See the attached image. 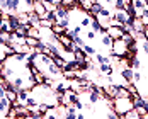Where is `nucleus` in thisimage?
Wrapping results in <instances>:
<instances>
[{"label":"nucleus","mask_w":148,"mask_h":119,"mask_svg":"<svg viewBox=\"0 0 148 119\" xmlns=\"http://www.w3.org/2000/svg\"><path fill=\"white\" fill-rule=\"evenodd\" d=\"M130 109H133V101H131V95L130 97H114V111L118 112L119 118L124 116V112H128Z\"/></svg>","instance_id":"obj_1"},{"label":"nucleus","mask_w":148,"mask_h":119,"mask_svg":"<svg viewBox=\"0 0 148 119\" xmlns=\"http://www.w3.org/2000/svg\"><path fill=\"white\" fill-rule=\"evenodd\" d=\"M111 53H112V55H118L119 58H128V56H131L130 48H128V44H126L123 39H114V44L111 48Z\"/></svg>","instance_id":"obj_2"},{"label":"nucleus","mask_w":148,"mask_h":119,"mask_svg":"<svg viewBox=\"0 0 148 119\" xmlns=\"http://www.w3.org/2000/svg\"><path fill=\"white\" fill-rule=\"evenodd\" d=\"M5 12L19 14L21 12V0H5Z\"/></svg>","instance_id":"obj_3"},{"label":"nucleus","mask_w":148,"mask_h":119,"mask_svg":"<svg viewBox=\"0 0 148 119\" xmlns=\"http://www.w3.org/2000/svg\"><path fill=\"white\" fill-rule=\"evenodd\" d=\"M107 34L112 39H121V36L124 34V26H109L107 27Z\"/></svg>","instance_id":"obj_4"},{"label":"nucleus","mask_w":148,"mask_h":119,"mask_svg":"<svg viewBox=\"0 0 148 119\" xmlns=\"http://www.w3.org/2000/svg\"><path fill=\"white\" fill-rule=\"evenodd\" d=\"M133 68L131 66H124V68H121V77H123V80H124V85H128V83H133Z\"/></svg>","instance_id":"obj_5"},{"label":"nucleus","mask_w":148,"mask_h":119,"mask_svg":"<svg viewBox=\"0 0 148 119\" xmlns=\"http://www.w3.org/2000/svg\"><path fill=\"white\" fill-rule=\"evenodd\" d=\"M10 107H12V102L7 97H0V118H7Z\"/></svg>","instance_id":"obj_6"},{"label":"nucleus","mask_w":148,"mask_h":119,"mask_svg":"<svg viewBox=\"0 0 148 119\" xmlns=\"http://www.w3.org/2000/svg\"><path fill=\"white\" fill-rule=\"evenodd\" d=\"M73 60L75 61H78V63H85V61H89L90 56L84 51V48H77L73 51Z\"/></svg>","instance_id":"obj_7"},{"label":"nucleus","mask_w":148,"mask_h":119,"mask_svg":"<svg viewBox=\"0 0 148 119\" xmlns=\"http://www.w3.org/2000/svg\"><path fill=\"white\" fill-rule=\"evenodd\" d=\"M99 72L102 77H112L114 73V65L112 63H101L99 65Z\"/></svg>","instance_id":"obj_8"},{"label":"nucleus","mask_w":148,"mask_h":119,"mask_svg":"<svg viewBox=\"0 0 148 119\" xmlns=\"http://www.w3.org/2000/svg\"><path fill=\"white\" fill-rule=\"evenodd\" d=\"M32 10L39 15L41 19H43V17L46 15V12H48V10H46V7H45V3H43V0H38V2H34V5H32Z\"/></svg>","instance_id":"obj_9"},{"label":"nucleus","mask_w":148,"mask_h":119,"mask_svg":"<svg viewBox=\"0 0 148 119\" xmlns=\"http://www.w3.org/2000/svg\"><path fill=\"white\" fill-rule=\"evenodd\" d=\"M102 9H104V2H102V0H97V2H94V3H92V7H90L89 14H90V15H99Z\"/></svg>","instance_id":"obj_10"},{"label":"nucleus","mask_w":148,"mask_h":119,"mask_svg":"<svg viewBox=\"0 0 148 119\" xmlns=\"http://www.w3.org/2000/svg\"><path fill=\"white\" fill-rule=\"evenodd\" d=\"M128 63H130V66H131L133 70H140V68H141V60L138 58L136 55L128 56Z\"/></svg>","instance_id":"obj_11"},{"label":"nucleus","mask_w":148,"mask_h":119,"mask_svg":"<svg viewBox=\"0 0 148 119\" xmlns=\"http://www.w3.org/2000/svg\"><path fill=\"white\" fill-rule=\"evenodd\" d=\"M29 22H31V26H34V27H41V17L36 14L34 10L29 12Z\"/></svg>","instance_id":"obj_12"},{"label":"nucleus","mask_w":148,"mask_h":119,"mask_svg":"<svg viewBox=\"0 0 148 119\" xmlns=\"http://www.w3.org/2000/svg\"><path fill=\"white\" fill-rule=\"evenodd\" d=\"M101 41H102V46L104 48H112V44H114V39L107 34V32H104V34H101Z\"/></svg>","instance_id":"obj_13"},{"label":"nucleus","mask_w":148,"mask_h":119,"mask_svg":"<svg viewBox=\"0 0 148 119\" xmlns=\"http://www.w3.org/2000/svg\"><path fill=\"white\" fill-rule=\"evenodd\" d=\"M24 85H26V80H24L22 77H15V78H12V87H14L15 90L22 89Z\"/></svg>","instance_id":"obj_14"},{"label":"nucleus","mask_w":148,"mask_h":119,"mask_svg":"<svg viewBox=\"0 0 148 119\" xmlns=\"http://www.w3.org/2000/svg\"><path fill=\"white\" fill-rule=\"evenodd\" d=\"M9 24H10V27H12V32L14 29L21 24V21H19V15L17 14H9Z\"/></svg>","instance_id":"obj_15"},{"label":"nucleus","mask_w":148,"mask_h":119,"mask_svg":"<svg viewBox=\"0 0 148 119\" xmlns=\"http://www.w3.org/2000/svg\"><path fill=\"white\" fill-rule=\"evenodd\" d=\"M90 22H92V15H87V14H84L82 15V19H80V26L84 27V29H89L90 27Z\"/></svg>","instance_id":"obj_16"},{"label":"nucleus","mask_w":148,"mask_h":119,"mask_svg":"<svg viewBox=\"0 0 148 119\" xmlns=\"http://www.w3.org/2000/svg\"><path fill=\"white\" fill-rule=\"evenodd\" d=\"M51 29H53V32H55L56 36H60V34H65V32H68V27L61 26V24H58V22H56V24H55V26H53Z\"/></svg>","instance_id":"obj_17"},{"label":"nucleus","mask_w":148,"mask_h":119,"mask_svg":"<svg viewBox=\"0 0 148 119\" xmlns=\"http://www.w3.org/2000/svg\"><path fill=\"white\" fill-rule=\"evenodd\" d=\"M95 61L101 65V63H111V56H106V55H102V53H95Z\"/></svg>","instance_id":"obj_18"},{"label":"nucleus","mask_w":148,"mask_h":119,"mask_svg":"<svg viewBox=\"0 0 148 119\" xmlns=\"http://www.w3.org/2000/svg\"><path fill=\"white\" fill-rule=\"evenodd\" d=\"M136 41H138V44H140V49H141L145 55H148V39L140 38V39H136Z\"/></svg>","instance_id":"obj_19"},{"label":"nucleus","mask_w":148,"mask_h":119,"mask_svg":"<svg viewBox=\"0 0 148 119\" xmlns=\"http://www.w3.org/2000/svg\"><path fill=\"white\" fill-rule=\"evenodd\" d=\"M32 78H34V82L38 83V85H41V83H45V80H46V77L41 72H34L32 73Z\"/></svg>","instance_id":"obj_20"},{"label":"nucleus","mask_w":148,"mask_h":119,"mask_svg":"<svg viewBox=\"0 0 148 119\" xmlns=\"http://www.w3.org/2000/svg\"><path fill=\"white\" fill-rule=\"evenodd\" d=\"M123 118H124V119H138V118H140V114H138V111L133 107V109H130L128 112H124V116H123Z\"/></svg>","instance_id":"obj_21"},{"label":"nucleus","mask_w":148,"mask_h":119,"mask_svg":"<svg viewBox=\"0 0 148 119\" xmlns=\"http://www.w3.org/2000/svg\"><path fill=\"white\" fill-rule=\"evenodd\" d=\"M26 43H27L31 48H36V46L41 43V39H39V38H32V36H26Z\"/></svg>","instance_id":"obj_22"},{"label":"nucleus","mask_w":148,"mask_h":119,"mask_svg":"<svg viewBox=\"0 0 148 119\" xmlns=\"http://www.w3.org/2000/svg\"><path fill=\"white\" fill-rule=\"evenodd\" d=\"M85 38H87L89 43H94L95 38H97V32H95L94 29H85Z\"/></svg>","instance_id":"obj_23"},{"label":"nucleus","mask_w":148,"mask_h":119,"mask_svg":"<svg viewBox=\"0 0 148 119\" xmlns=\"http://www.w3.org/2000/svg\"><path fill=\"white\" fill-rule=\"evenodd\" d=\"M84 51H85L89 56H95V53H97V49H95L92 44H89V43H85V46H84Z\"/></svg>","instance_id":"obj_24"},{"label":"nucleus","mask_w":148,"mask_h":119,"mask_svg":"<svg viewBox=\"0 0 148 119\" xmlns=\"http://www.w3.org/2000/svg\"><path fill=\"white\" fill-rule=\"evenodd\" d=\"M134 29L138 31V32H143V29H145V24H143V22H141V19H140V17H136V19H134Z\"/></svg>","instance_id":"obj_25"},{"label":"nucleus","mask_w":148,"mask_h":119,"mask_svg":"<svg viewBox=\"0 0 148 119\" xmlns=\"http://www.w3.org/2000/svg\"><path fill=\"white\" fill-rule=\"evenodd\" d=\"M63 78H65V80H72V78H75V70L63 68Z\"/></svg>","instance_id":"obj_26"},{"label":"nucleus","mask_w":148,"mask_h":119,"mask_svg":"<svg viewBox=\"0 0 148 119\" xmlns=\"http://www.w3.org/2000/svg\"><path fill=\"white\" fill-rule=\"evenodd\" d=\"M56 22L55 21H51V19H48V17H43L41 19V27H53Z\"/></svg>","instance_id":"obj_27"},{"label":"nucleus","mask_w":148,"mask_h":119,"mask_svg":"<svg viewBox=\"0 0 148 119\" xmlns=\"http://www.w3.org/2000/svg\"><path fill=\"white\" fill-rule=\"evenodd\" d=\"M73 41H75V43H77L78 46H80V48H84V46H85V39H84V38H82L80 34H78L77 38H73Z\"/></svg>","instance_id":"obj_28"},{"label":"nucleus","mask_w":148,"mask_h":119,"mask_svg":"<svg viewBox=\"0 0 148 119\" xmlns=\"http://www.w3.org/2000/svg\"><path fill=\"white\" fill-rule=\"evenodd\" d=\"M133 80L136 82V83H140V82H141V73H140V70H134V72H133Z\"/></svg>","instance_id":"obj_29"},{"label":"nucleus","mask_w":148,"mask_h":119,"mask_svg":"<svg viewBox=\"0 0 148 119\" xmlns=\"http://www.w3.org/2000/svg\"><path fill=\"white\" fill-rule=\"evenodd\" d=\"M99 15H104V17H112V12H111L109 9H106V7H104L102 10H101V14H99Z\"/></svg>","instance_id":"obj_30"},{"label":"nucleus","mask_w":148,"mask_h":119,"mask_svg":"<svg viewBox=\"0 0 148 119\" xmlns=\"http://www.w3.org/2000/svg\"><path fill=\"white\" fill-rule=\"evenodd\" d=\"M73 105L77 107V109H78V111H84V102H82L80 99H77V101L73 102Z\"/></svg>","instance_id":"obj_31"},{"label":"nucleus","mask_w":148,"mask_h":119,"mask_svg":"<svg viewBox=\"0 0 148 119\" xmlns=\"http://www.w3.org/2000/svg\"><path fill=\"white\" fill-rule=\"evenodd\" d=\"M112 5H114V9H116V10H121V9H123V0H114V3H112Z\"/></svg>","instance_id":"obj_32"},{"label":"nucleus","mask_w":148,"mask_h":119,"mask_svg":"<svg viewBox=\"0 0 148 119\" xmlns=\"http://www.w3.org/2000/svg\"><path fill=\"white\" fill-rule=\"evenodd\" d=\"M143 38L148 39V26H145V29H143Z\"/></svg>","instance_id":"obj_33"},{"label":"nucleus","mask_w":148,"mask_h":119,"mask_svg":"<svg viewBox=\"0 0 148 119\" xmlns=\"http://www.w3.org/2000/svg\"><path fill=\"white\" fill-rule=\"evenodd\" d=\"M24 2H26V5H29V7H32V5H34V2H36V0H24Z\"/></svg>","instance_id":"obj_34"},{"label":"nucleus","mask_w":148,"mask_h":119,"mask_svg":"<svg viewBox=\"0 0 148 119\" xmlns=\"http://www.w3.org/2000/svg\"><path fill=\"white\" fill-rule=\"evenodd\" d=\"M3 70V61H0V72Z\"/></svg>","instance_id":"obj_35"},{"label":"nucleus","mask_w":148,"mask_h":119,"mask_svg":"<svg viewBox=\"0 0 148 119\" xmlns=\"http://www.w3.org/2000/svg\"><path fill=\"white\" fill-rule=\"evenodd\" d=\"M0 21H2V10H0Z\"/></svg>","instance_id":"obj_36"}]
</instances>
